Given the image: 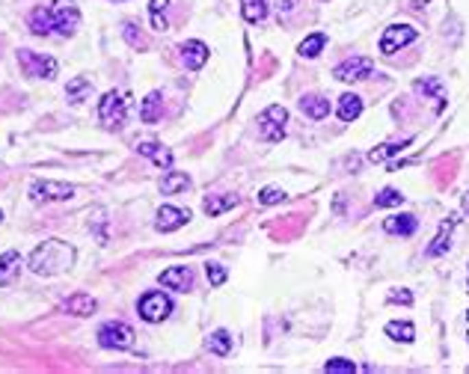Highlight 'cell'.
Wrapping results in <instances>:
<instances>
[{
    "mask_svg": "<svg viewBox=\"0 0 469 374\" xmlns=\"http://www.w3.org/2000/svg\"><path fill=\"white\" fill-rule=\"evenodd\" d=\"M27 264L39 276H57L75 264V247H69L66 240H60V238H48L45 244H39L30 253Z\"/></svg>",
    "mask_w": 469,
    "mask_h": 374,
    "instance_id": "obj_1",
    "label": "cell"
},
{
    "mask_svg": "<svg viewBox=\"0 0 469 374\" xmlns=\"http://www.w3.org/2000/svg\"><path fill=\"white\" fill-rule=\"evenodd\" d=\"M98 345L107 351H128L134 347V327L125 321H107L98 327Z\"/></svg>",
    "mask_w": 469,
    "mask_h": 374,
    "instance_id": "obj_2",
    "label": "cell"
},
{
    "mask_svg": "<svg viewBox=\"0 0 469 374\" xmlns=\"http://www.w3.org/2000/svg\"><path fill=\"white\" fill-rule=\"evenodd\" d=\"M137 315L143 321H149V324H160L164 318L173 315V300L164 291H149L137 300Z\"/></svg>",
    "mask_w": 469,
    "mask_h": 374,
    "instance_id": "obj_3",
    "label": "cell"
},
{
    "mask_svg": "<svg viewBox=\"0 0 469 374\" xmlns=\"http://www.w3.org/2000/svg\"><path fill=\"white\" fill-rule=\"evenodd\" d=\"M285 122H288V110L282 104H270L265 113L258 116V134L265 142H279L285 137Z\"/></svg>",
    "mask_w": 469,
    "mask_h": 374,
    "instance_id": "obj_4",
    "label": "cell"
},
{
    "mask_svg": "<svg viewBox=\"0 0 469 374\" xmlns=\"http://www.w3.org/2000/svg\"><path fill=\"white\" fill-rule=\"evenodd\" d=\"M18 66L24 68V75L45 77V80H53L57 77V68H60L53 57H45V53H36V51H27V48L18 51Z\"/></svg>",
    "mask_w": 469,
    "mask_h": 374,
    "instance_id": "obj_5",
    "label": "cell"
},
{
    "mask_svg": "<svg viewBox=\"0 0 469 374\" xmlns=\"http://www.w3.org/2000/svg\"><path fill=\"white\" fill-rule=\"evenodd\" d=\"M53 15V30L60 36H75L80 27V9L75 6V0H53L51 3Z\"/></svg>",
    "mask_w": 469,
    "mask_h": 374,
    "instance_id": "obj_6",
    "label": "cell"
},
{
    "mask_svg": "<svg viewBox=\"0 0 469 374\" xmlns=\"http://www.w3.org/2000/svg\"><path fill=\"white\" fill-rule=\"evenodd\" d=\"M416 27H410V24H392V27H386L383 30V36H381V53H386V57H392L395 51H401V48H407L410 42H416Z\"/></svg>",
    "mask_w": 469,
    "mask_h": 374,
    "instance_id": "obj_7",
    "label": "cell"
},
{
    "mask_svg": "<svg viewBox=\"0 0 469 374\" xmlns=\"http://www.w3.org/2000/svg\"><path fill=\"white\" fill-rule=\"evenodd\" d=\"M75 196V184L66 182H33L30 199L33 202H69Z\"/></svg>",
    "mask_w": 469,
    "mask_h": 374,
    "instance_id": "obj_8",
    "label": "cell"
},
{
    "mask_svg": "<svg viewBox=\"0 0 469 374\" xmlns=\"http://www.w3.org/2000/svg\"><path fill=\"white\" fill-rule=\"evenodd\" d=\"M98 119L104 122V128H119L125 122V98L116 89L104 92V98L98 101Z\"/></svg>",
    "mask_w": 469,
    "mask_h": 374,
    "instance_id": "obj_9",
    "label": "cell"
},
{
    "mask_svg": "<svg viewBox=\"0 0 469 374\" xmlns=\"http://www.w3.org/2000/svg\"><path fill=\"white\" fill-rule=\"evenodd\" d=\"M372 71H374V62L368 57H350L345 62H339L333 75L339 80H345V84H357V80H365Z\"/></svg>",
    "mask_w": 469,
    "mask_h": 374,
    "instance_id": "obj_10",
    "label": "cell"
},
{
    "mask_svg": "<svg viewBox=\"0 0 469 374\" xmlns=\"http://www.w3.org/2000/svg\"><path fill=\"white\" fill-rule=\"evenodd\" d=\"M158 282L164 288H173V291H191L193 288V273L191 267L184 264H176V267H167V271L158 273Z\"/></svg>",
    "mask_w": 469,
    "mask_h": 374,
    "instance_id": "obj_11",
    "label": "cell"
},
{
    "mask_svg": "<svg viewBox=\"0 0 469 374\" xmlns=\"http://www.w3.org/2000/svg\"><path fill=\"white\" fill-rule=\"evenodd\" d=\"M191 223V211L187 208H176V205H164L155 217V229L158 232H176Z\"/></svg>",
    "mask_w": 469,
    "mask_h": 374,
    "instance_id": "obj_12",
    "label": "cell"
},
{
    "mask_svg": "<svg viewBox=\"0 0 469 374\" xmlns=\"http://www.w3.org/2000/svg\"><path fill=\"white\" fill-rule=\"evenodd\" d=\"M413 92L425 95V98H434L437 110H443L446 107V86H443V80L440 77H419L416 84H413Z\"/></svg>",
    "mask_w": 469,
    "mask_h": 374,
    "instance_id": "obj_13",
    "label": "cell"
},
{
    "mask_svg": "<svg viewBox=\"0 0 469 374\" xmlns=\"http://www.w3.org/2000/svg\"><path fill=\"white\" fill-rule=\"evenodd\" d=\"M182 62L191 71H200L205 62H208V45L200 42V39H191L182 45Z\"/></svg>",
    "mask_w": 469,
    "mask_h": 374,
    "instance_id": "obj_14",
    "label": "cell"
},
{
    "mask_svg": "<svg viewBox=\"0 0 469 374\" xmlns=\"http://www.w3.org/2000/svg\"><path fill=\"white\" fill-rule=\"evenodd\" d=\"M62 309H66L69 315L89 318V315H93V312L98 309V300L93 297V294H84V291H80V294H71V297H69L66 303H62Z\"/></svg>",
    "mask_w": 469,
    "mask_h": 374,
    "instance_id": "obj_15",
    "label": "cell"
},
{
    "mask_svg": "<svg viewBox=\"0 0 469 374\" xmlns=\"http://www.w3.org/2000/svg\"><path fill=\"white\" fill-rule=\"evenodd\" d=\"M27 24H30V30H33L36 36H51V33H57V30H53L51 6H48V9H45V6H36L33 12H30V18H27Z\"/></svg>",
    "mask_w": 469,
    "mask_h": 374,
    "instance_id": "obj_16",
    "label": "cell"
},
{
    "mask_svg": "<svg viewBox=\"0 0 469 374\" xmlns=\"http://www.w3.org/2000/svg\"><path fill=\"white\" fill-rule=\"evenodd\" d=\"M137 151H140V155H146V158H152L160 169H169V166H173V151L164 149V146H160V142H155V140L140 142Z\"/></svg>",
    "mask_w": 469,
    "mask_h": 374,
    "instance_id": "obj_17",
    "label": "cell"
},
{
    "mask_svg": "<svg viewBox=\"0 0 469 374\" xmlns=\"http://www.w3.org/2000/svg\"><path fill=\"white\" fill-rule=\"evenodd\" d=\"M359 113H363V98L357 92H345L339 98V119L341 122H354V119H359Z\"/></svg>",
    "mask_w": 469,
    "mask_h": 374,
    "instance_id": "obj_18",
    "label": "cell"
},
{
    "mask_svg": "<svg viewBox=\"0 0 469 374\" xmlns=\"http://www.w3.org/2000/svg\"><path fill=\"white\" fill-rule=\"evenodd\" d=\"M300 110L309 116V119H324V116H330V101L324 95H303Z\"/></svg>",
    "mask_w": 469,
    "mask_h": 374,
    "instance_id": "obj_19",
    "label": "cell"
},
{
    "mask_svg": "<svg viewBox=\"0 0 469 374\" xmlns=\"http://www.w3.org/2000/svg\"><path fill=\"white\" fill-rule=\"evenodd\" d=\"M267 12H270L267 0H241V15H243V21H247V24L265 21Z\"/></svg>",
    "mask_w": 469,
    "mask_h": 374,
    "instance_id": "obj_20",
    "label": "cell"
},
{
    "mask_svg": "<svg viewBox=\"0 0 469 374\" xmlns=\"http://www.w3.org/2000/svg\"><path fill=\"white\" fill-rule=\"evenodd\" d=\"M187 187H191V175L178 173V169H169V173L160 178V193H167V196L182 193V190H187Z\"/></svg>",
    "mask_w": 469,
    "mask_h": 374,
    "instance_id": "obj_21",
    "label": "cell"
},
{
    "mask_svg": "<svg viewBox=\"0 0 469 374\" xmlns=\"http://www.w3.org/2000/svg\"><path fill=\"white\" fill-rule=\"evenodd\" d=\"M383 333L392 338V342H404L410 345L413 338H416V327L410 324V321H389V324L383 327Z\"/></svg>",
    "mask_w": 469,
    "mask_h": 374,
    "instance_id": "obj_22",
    "label": "cell"
},
{
    "mask_svg": "<svg viewBox=\"0 0 469 374\" xmlns=\"http://www.w3.org/2000/svg\"><path fill=\"white\" fill-rule=\"evenodd\" d=\"M383 229L389 232V235H413L416 232V217L413 214H401V217H386L383 220Z\"/></svg>",
    "mask_w": 469,
    "mask_h": 374,
    "instance_id": "obj_23",
    "label": "cell"
},
{
    "mask_svg": "<svg viewBox=\"0 0 469 374\" xmlns=\"http://www.w3.org/2000/svg\"><path fill=\"white\" fill-rule=\"evenodd\" d=\"M234 205H238V196H234V193H217V196H208L202 208H205L208 217H217V214L234 208Z\"/></svg>",
    "mask_w": 469,
    "mask_h": 374,
    "instance_id": "obj_24",
    "label": "cell"
},
{
    "mask_svg": "<svg viewBox=\"0 0 469 374\" xmlns=\"http://www.w3.org/2000/svg\"><path fill=\"white\" fill-rule=\"evenodd\" d=\"M160 104H164V98H160V92H149L146 98H143L140 104V119L143 122H158L160 119Z\"/></svg>",
    "mask_w": 469,
    "mask_h": 374,
    "instance_id": "obj_25",
    "label": "cell"
},
{
    "mask_svg": "<svg viewBox=\"0 0 469 374\" xmlns=\"http://www.w3.org/2000/svg\"><path fill=\"white\" fill-rule=\"evenodd\" d=\"M18 264H21V255H18L15 249H6V253H0V285H6L18 273Z\"/></svg>",
    "mask_w": 469,
    "mask_h": 374,
    "instance_id": "obj_26",
    "label": "cell"
},
{
    "mask_svg": "<svg viewBox=\"0 0 469 374\" xmlns=\"http://www.w3.org/2000/svg\"><path fill=\"white\" fill-rule=\"evenodd\" d=\"M324 45H327V36L324 33H312V36H306V39L300 42V57H306V60H315L318 53L324 51Z\"/></svg>",
    "mask_w": 469,
    "mask_h": 374,
    "instance_id": "obj_27",
    "label": "cell"
},
{
    "mask_svg": "<svg viewBox=\"0 0 469 374\" xmlns=\"http://www.w3.org/2000/svg\"><path fill=\"white\" fill-rule=\"evenodd\" d=\"M452 226H455L452 220H448V223H443V226H440V235L434 238V244H428V249H425V253H428L431 258L443 255L446 249H448V244H452V240H448V235H452Z\"/></svg>",
    "mask_w": 469,
    "mask_h": 374,
    "instance_id": "obj_28",
    "label": "cell"
},
{
    "mask_svg": "<svg viewBox=\"0 0 469 374\" xmlns=\"http://www.w3.org/2000/svg\"><path fill=\"white\" fill-rule=\"evenodd\" d=\"M208 351L211 353H217V356H226L229 351H232V336L226 333V329H214V333L208 336Z\"/></svg>",
    "mask_w": 469,
    "mask_h": 374,
    "instance_id": "obj_29",
    "label": "cell"
},
{
    "mask_svg": "<svg viewBox=\"0 0 469 374\" xmlns=\"http://www.w3.org/2000/svg\"><path fill=\"white\" fill-rule=\"evenodd\" d=\"M89 92H93V84H89L86 77H75V80H71V84L66 86V98H69L71 104H80Z\"/></svg>",
    "mask_w": 469,
    "mask_h": 374,
    "instance_id": "obj_30",
    "label": "cell"
},
{
    "mask_svg": "<svg viewBox=\"0 0 469 374\" xmlns=\"http://www.w3.org/2000/svg\"><path fill=\"white\" fill-rule=\"evenodd\" d=\"M413 140H401V142H383L381 149H374L372 155H368V160H372V164H381V160H386V158H392V155H398V151H404L410 146Z\"/></svg>",
    "mask_w": 469,
    "mask_h": 374,
    "instance_id": "obj_31",
    "label": "cell"
},
{
    "mask_svg": "<svg viewBox=\"0 0 469 374\" xmlns=\"http://www.w3.org/2000/svg\"><path fill=\"white\" fill-rule=\"evenodd\" d=\"M401 202H404V193L395 190V187H386V190H381V193L374 196L377 208H395V205H401Z\"/></svg>",
    "mask_w": 469,
    "mask_h": 374,
    "instance_id": "obj_32",
    "label": "cell"
},
{
    "mask_svg": "<svg viewBox=\"0 0 469 374\" xmlns=\"http://www.w3.org/2000/svg\"><path fill=\"white\" fill-rule=\"evenodd\" d=\"M324 371L327 374H354L357 365H354V360H341V356H336V360H327Z\"/></svg>",
    "mask_w": 469,
    "mask_h": 374,
    "instance_id": "obj_33",
    "label": "cell"
},
{
    "mask_svg": "<svg viewBox=\"0 0 469 374\" xmlns=\"http://www.w3.org/2000/svg\"><path fill=\"white\" fill-rule=\"evenodd\" d=\"M282 199H285V190H282V187L267 184V187H261V190H258V202H261V205H276V202H282Z\"/></svg>",
    "mask_w": 469,
    "mask_h": 374,
    "instance_id": "obj_34",
    "label": "cell"
},
{
    "mask_svg": "<svg viewBox=\"0 0 469 374\" xmlns=\"http://www.w3.org/2000/svg\"><path fill=\"white\" fill-rule=\"evenodd\" d=\"M205 276H208L211 288H220V285L226 282V267L217 264V262H208V264H205Z\"/></svg>",
    "mask_w": 469,
    "mask_h": 374,
    "instance_id": "obj_35",
    "label": "cell"
},
{
    "mask_svg": "<svg viewBox=\"0 0 469 374\" xmlns=\"http://www.w3.org/2000/svg\"><path fill=\"white\" fill-rule=\"evenodd\" d=\"M125 39H128V45H134V48H143V36H137V30H134V24H125Z\"/></svg>",
    "mask_w": 469,
    "mask_h": 374,
    "instance_id": "obj_36",
    "label": "cell"
},
{
    "mask_svg": "<svg viewBox=\"0 0 469 374\" xmlns=\"http://www.w3.org/2000/svg\"><path fill=\"white\" fill-rule=\"evenodd\" d=\"M389 303H404V306H410V303H413V294H410L407 288L392 291V294H389Z\"/></svg>",
    "mask_w": 469,
    "mask_h": 374,
    "instance_id": "obj_37",
    "label": "cell"
},
{
    "mask_svg": "<svg viewBox=\"0 0 469 374\" xmlns=\"http://www.w3.org/2000/svg\"><path fill=\"white\" fill-rule=\"evenodd\" d=\"M152 27H155V30H160V33H164L169 24H167V18H164V15H160V12H155V15H152Z\"/></svg>",
    "mask_w": 469,
    "mask_h": 374,
    "instance_id": "obj_38",
    "label": "cell"
},
{
    "mask_svg": "<svg viewBox=\"0 0 469 374\" xmlns=\"http://www.w3.org/2000/svg\"><path fill=\"white\" fill-rule=\"evenodd\" d=\"M291 9H297V0H279V18L288 15Z\"/></svg>",
    "mask_w": 469,
    "mask_h": 374,
    "instance_id": "obj_39",
    "label": "cell"
},
{
    "mask_svg": "<svg viewBox=\"0 0 469 374\" xmlns=\"http://www.w3.org/2000/svg\"><path fill=\"white\" fill-rule=\"evenodd\" d=\"M167 3H169V0H149V12H152V15H155V12H164Z\"/></svg>",
    "mask_w": 469,
    "mask_h": 374,
    "instance_id": "obj_40",
    "label": "cell"
},
{
    "mask_svg": "<svg viewBox=\"0 0 469 374\" xmlns=\"http://www.w3.org/2000/svg\"><path fill=\"white\" fill-rule=\"evenodd\" d=\"M464 208L469 211V193H464Z\"/></svg>",
    "mask_w": 469,
    "mask_h": 374,
    "instance_id": "obj_41",
    "label": "cell"
},
{
    "mask_svg": "<svg viewBox=\"0 0 469 374\" xmlns=\"http://www.w3.org/2000/svg\"><path fill=\"white\" fill-rule=\"evenodd\" d=\"M0 223H3V211H0Z\"/></svg>",
    "mask_w": 469,
    "mask_h": 374,
    "instance_id": "obj_42",
    "label": "cell"
}]
</instances>
